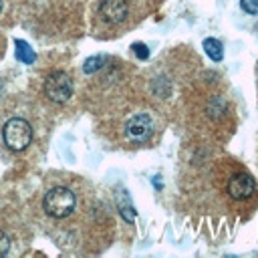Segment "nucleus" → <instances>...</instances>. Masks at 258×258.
Returning a JSON list of instances; mask_svg holds the SVG:
<instances>
[{
  "label": "nucleus",
  "instance_id": "obj_2",
  "mask_svg": "<svg viewBox=\"0 0 258 258\" xmlns=\"http://www.w3.org/2000/svg\"><path fill=\"white\" fill-rule=\"evenodd\" d=\"M75 204H77L75 194L71 189H67V187H52V189H48L46 196H44V202H42L44 212L48 216H52V218H58V220L67 218L75 210Z\"/></svg>",
  "mask_w": 258,
  "mask_h": 258
},
{
  "label": "nucleus",
  "instance_id": "obj_10",
  "mask_svg": "<svg viewBox=\"0 0 258 258\" xmlns=\"http://www.w3.org/2000/svg\"><path fill=\"white\" fill-rule=\"evenodd\" d=\"M240 4L248 14H258V0H240Z\"/></svg>",
  "mask_w": 258,
  "mask_h": 258
},
{
  "label": "nucleus",
  "instance_id": "obj_7",
  "mask_svg": "<svg viewBox=\"0 0 258 258\" xmlns=\"http://www.w3.org/2000/svg\"><path fill=\"white\" fill-rule=\"evenodd\" d=\"M14 46H16V58H18V60H22V62H32V60L36 58L34 50H32L24 40H16Z\"/></svg>",
  "mask_w": 258,
  "mask_h": 258
},
{
  "label": "nucleus",
  "instance_id": "obj_1",
  "mask_svg": "<svg viewBox=\"0 0 258 258\" xmlns=\"http://www.w3.org/2000/svg\"><path fill=\"white\" fill-rule=\"evenodd\" d=\"M2 137H4V143L12 149V151H22L30 145L32 141V127L26 119H20V117H12L4 123L2 127Z\"/></svg>",
  "mask_w": 258,
  "mask_h": 258
},
{
  "label": "nucleus",
  "instance_id": "obj_8",
  "mask_svg": "<svg viewBox=\"0 0 258 258\" xmlns=\"http://www.w3.org/2000/svg\"><path fill=\"white\" fill-rule=\"evenodd\" d=\"M204 48H206V52H208V56L212 60H222V44H220V40L206 38L204 40Z\"/></svg>",
  "mask_w": 258,
  "mask_h": 258
},
{
  "label": "nucleus",
  "instance_id": "obj_13",
  "mask_svg": "<svg viewBox=\"0 0 258 258\" xmlns=\"http://www.w3.org/2000/svg\"><path fill=\"white\" fill-rule=\"evenodd\" d=\"M8 248H10V240H8V236L0 230V256H4V254L8 252Z\"/></svg>",
  "mask_w": 258,
  "mask_h": 258
},
{
  "label": "nucleus",
  "instance_id": "obj_5",
  "mask_svg": "<svg viewBox=\"0 0 258 258\" xmlns=\"http://www.w3.org/2000/svg\"><path fill=\"white\" fill-rule=\"evenodd\" d=\"M254 189H256V183L246 173H236L228 181V194L234 200H246V198H250L254 194Z\"/></svg>",
  "mask_w": 258,
  "mask_h": 258
},
{
  "label": "nucleus",
  "instance_id": "obj_3",
  "mask_svg": "<svg viewBox=\"0 0 258 258\" xmlns=\"http://www.w3.org/2000/svg\"><path fill=\"white\" fill-rule=\"evenodd\" d=\"M44 93L54 103L69 101V97L73 95V81H71V77L67 73H62V71L50 73L46 77V81H44Z\"/></svg>",
  "mask_w": 258,
  "mask_h": 258
},
{
  "label": "nucleus",
  "instance_id": "obj_4",
  "mask_svg": "<svg viewBox=\"0 0 258 258\" xmlns=\"http://www.w3.org/2000/svg\"><path fill=\"white\" fill-rule=\"evenodd\" d=\"M153 133V121L147 113H137L133 115L127 125H125V137L129 141H135V143H143L151 137Z\"/></svg>",
  "mask_w": 258,
  "mask_h": 258
},
{
  "label": "nucleus",
  "instance_id": "obj_6",
  "mask_svg": "<svg viewBox=\"0 0 258 258\" xmlns=\"http://www.w3.org/2000/svg\"><path fill=\"white\" fill-rule=\"evenodd\" d=\"M99 12H101V16L107 22L117 24V22L125 20V16H127V4H125V0H103L101 6H99Z\"/></svg>",
  "mask_w": 258,
  "mask_h": 258
},
{
  "label": "nucleus",
  "instance_id": "obj_12",
  "mask_svg": "<svg viewBox=\"0 0 258 258\" xmlns=\"http://www.w3.org/2000/svg\"><path fill=\"white\" fill-rule=\"evenodd\" d=\"M121 214H123L125 222H133V220H135V210H133L131 206H123V204H121Z\"/></svg>",
  "mask_w": 258,
  "mask_h": 258
},
{
  "label": "nucleus",
  "instance_id": "obj_9",
  "mask_svg": "<svg viewBox=\"0 0 258 258\" xmlns=\"http://www.w3.org/2000/svg\"><path fill=\"white\" fill-rule=\"evenodd\" d=\"M103 56H91V58H87L85 60V73H95V71H99L101 69V64H103Z\"/></svg>",
  "mask_w": 258,
  "mask_h": 258
},
{
  "label": "nucleus",
  "instance_id": "obj_14",
  "mask_svg": "<svg viewBox=\"0 0 258 258\" xmlns=\"http://www.w3.org/2000/svg\"><path fill=\"white\" fill-rule=\"evenodd\" d=\"M0 12H2V0H0Z\"/></svg>",
  "mask_w": 258,
  "mask_h": 258
},
{
  "label": "nucleus",
  "instance_id": "obj_11",
  "mask_svg": "<svg viewBox=\"0 0 258 258\" xmlns=\"http://www.w3.org/2000/svg\"><path fill=\"white\" fill-rule=\"evenodd\" d=\"M133 52H135V54H137V58H141V60L149 56L147 46H145V44H141V42H135V44H133Z\"/></svg>",
  "mask_w": 258,
  "mask_h": 258
}]
</instances>
